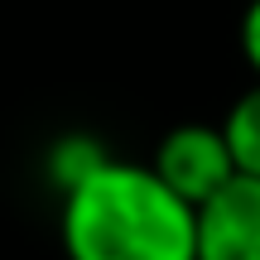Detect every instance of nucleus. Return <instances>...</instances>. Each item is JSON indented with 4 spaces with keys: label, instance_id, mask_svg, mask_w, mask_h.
<instances>
[{
    "label": "nucleus",
    "instance_id": "obj_1",
    "mask_svg": "<svg viewBox=\"0 0 260 260\" xmlns=\"http://www.w3.org/2000/svg\"><path fill=\"white\" fill-rule=\"evenodd\" d=\"M58 236L68 260H193L198 212L169 193L149 164L106 154L63 188Z\"/></svg>",
    "mask_w": 260,
    "mask_h": 260
},
{
    "label": "nucleus",
    "instance_id": "obj_2",
    "mask_svg": "<svg viewBox=\"0 0 260 260\" xmlns=\"http://www.w3.org/2000/svg\"><path fill=\"white\" fill-rule=\"evenodd\" d=\"M149 169L188 207H203L217 188H226L236 178V164H232L222 125H207V121H188V125L164 130V140L154 145Z\"/></svg>",
    "mask_w": 260,
    "mask_h": 260
},
{
    "label": "nucleus",
    "instance_id": "obj_3",
    "mask_svg": "<svg viewBox=\"0 0 260 260\" xmlns=\"http://www.w3.org/2000/svg\"><path fill=\"white\" fill-rule=\"evenodd\" d=\"M198 212L193 260H260V178L236 174Z\"/></svg>",
    "mask_w": 260,
    "mask_h": 260
},
{
    "label": "nucleus",
    "instance_id": "obj_4",
    "mask_svg": "<svg viewBox=\"0 0 260 260\" xmlns=\"http://www.w3.org/2000/svg\"><path fill=\"white\" fill-rule=\"evenodd\" d=\"M217 125H222V135H226V149H232L236 174L260 178V82L246 87V92L226 106V116Z\"/></svg>",
    "mask_w": 260,
    "mask_h": 260
},
{
    "label": "nucleus",
    "instance_id": "obj_5",
    "mask_svg": "<svg viewBox=\"0 0 260 260\" xmlns=\"http://www.w3.org/2000/svg\"><path fill=\"white\" fill-rule=\"evenodd\" d=\"M236 44H241L246 68H251V73H255V82H260V0H251V5L241 10V24H236Z\"/></svg>",
    "mask_w": 260,
    "mask_h": 260
}]
</instances>
